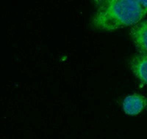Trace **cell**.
<instances>
[{
	"instance_id": "1",
	"label": "cell",
	"mask_w": 147,
	"mask_h": 139,
	"mask_svg": "<svg viewBox=\"0 0 147 139\" xmlns=\"http://www.w3.org/2000/svg\"><path fill=\"white\" fill-rule=\"evenodd\" d=\"M95 3L96 10L93 15L92 25L105 31L138 24L147 14V1L102 0Z\"/></svg>"
},
{
	"instance_id": "2",
	"label": "cell",
	"mask_w": 147,
	"mask_h": 139,
	"mask_svg": "<svg viewBox=\"0 0 147 139\" xmlns=\"http://www.w3.org/2000/svg\"><path fill=\"white\" fill-rule=\"evenodd\" d=\"M130 36L140 53L147 55V20L132 27Z\"/></svg>"
},
{
	"instance_id": "3",
	"label": "cell",
	"mask_w": 147,
	"mask_h": 139,
	"mask_svg": "<svg viewBox=\"0 0 147 139\" xmlns=\"http://www.w3.org/2000/svg\"><path fill=\"white\" fill-rule=\"evenodd\" d=\"M147 105V100L139 94L129 95L123 101V110L126 114L136 116L142 112Z\"/></svg>"
},
{
	"instance_id": "4",
	"label": "cell",
	"mask_w": 147,
	"mask_h": 139,
	"mask_svg": "<svg viewBox=\"0 0 147 139\" xmlns=\"http://www.w3.org/2000/svg\"><path fill=\"white\" fill-rule=\"evenodd\" d=\"M129 66L134 75L143 84H147V55H134L129 60Z\"/></svg>"
},
{
	"instance_id": "5",
	"label": "cell",
	"mask_w": 147,
	"mask_h": 139,
	"mask_svg": "<svg viewBox=\"0 0 147 139\" xmlns=\"http://www.w3.org/2000/svg\"><path fill=\"white\" fill-rule=\"evenodd\" d=\"M146 106H147V105H146Z\"/></svg>"
}]
</instances>
